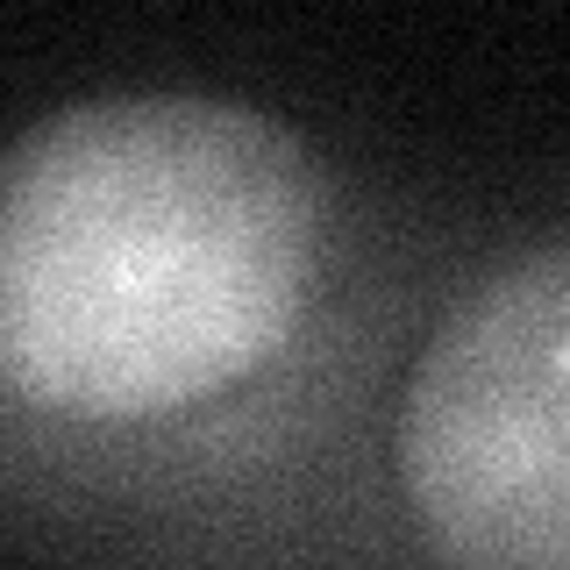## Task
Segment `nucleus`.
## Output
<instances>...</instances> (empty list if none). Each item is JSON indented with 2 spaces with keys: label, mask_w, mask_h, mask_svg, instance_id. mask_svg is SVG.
I'll return each instance as SVG.
<instances>
[{
  "label": "nucleus",
  "mask_w": 570,
  "mask_h": 570,
  "mask_svg": "<svg viewBox=\"0 0 570 570\" xmlns=\"http://www.w3.org/2000/svg\"><path fill=\"white\" fill-rule=\"evenodd\" d=\"M328 186L307 142L214 94L43 115L0 178V371L58 421H157L299 335Z\"/></svg>",
  "instance_id": "nucleus-1"
},
{
  "label": "nucleus",
  "mask_w": 570,
  "mask_h": 570,
  "mask_svg": "<svg viewBox=\"0 0 570 570\" xmlns=\"http://www.w3.org/2000/svg\"><path fill=\"white\" fill-rule=\"evenodd\" d=\"M400 485L450 570H570V243L499 264L435 321Z\"/></svg>",
  "instance_id": "nucleus-2"
}]
</instances>
